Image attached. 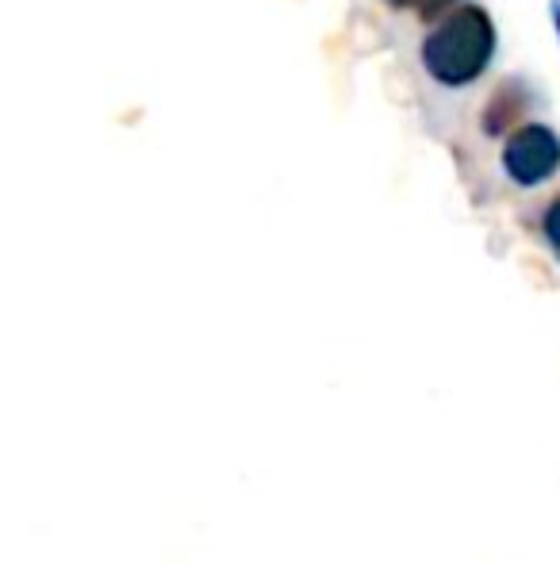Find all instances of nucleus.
Returning <instances> with one entry per match:
<instances>
[{"instance_id": "nucleus-1", "label": "nucleus", "mask_w": 560, "mask_h": 564, "mask_svg": "<svg viewBox=\"0 0 560 564\" xmlns=\"http://www.w3.org/2000/svg\"><path fill=\"white\" fill-rule=\"evenodd\" d=\"M495 51V28L484 8L469 4L453 12L422 46V62L438 82L469 85L484 74L487 58Z\"/></svg>"}, {"instance_id": "nucleus-2", "label": "nucleus", "mask_w": 560, "mask_h": 564, "mask_svg": "<svg viewBox=\"0 0 560 564\" xmlns=\"http://www.w3.org/2000/svg\"><path fill=\"white\" fill-rule=\"evenodd\" d=\"M510 181L515 185H541L549 173L560 165V142L549 127H523L515 139L507 142V154H503Z\"/></svg>"}, {"instance_id": "nucleus-3", "label": "nucleus", "mask_w": 560, "mask_h": 564, "mask_svg": "<svg viewBox=\"0 0 560 564\" xmlns=\"http://www.w3.org/2000/svg\"><path fill=\"white\" fill-rule=\"evenodd\" d=\"M546 230H549V238H553V242L560 246V204L553 212H549V219H546Z\"/></svg>"}, {"instance_id": "nucleus-4", "label": "nucleus", "mask_w": 560, "mask_h": 564, "mask_svg": "<svg viewBox=\"0 0 560 564\" xmlns=\"http://www.w3.org/2000/svg\"><path fill=\"white\" fill-rule=\"evenodd\" d=\"M396 4H419L422 12H438V8H446L449 0H396Z\"/></svg>"}, {"instance_id": "nucleus-5", "label": "nucleus", "mask_w": 560, "mask_h": 564, "mask_svg": "<svg viewBox=\"0 0 560 564\" xmlns=\"http://www.w3.org/2000/svg\"><path fill=\"white\" fill-rule=\"evenodd\" d=\"M557 28H560V12H557Z\"/></svg>"}]
</instances>
